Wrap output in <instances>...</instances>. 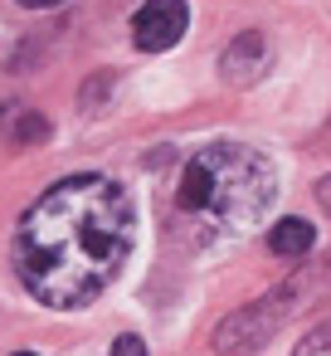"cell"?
I'll return each mask as SVG.
<instances>
[{
  "label": "cell",
  "instance_id": "10",
  "mask_svg": "<svg viewBox=\"0 0 331 356\" xmlns=\"http://www.w3.org/2000/svg\"><path fill=\"white\" fill-rule=\"evenodd\" d=\"M316 200H321V210L331 215V176H321V181H316Z\"/></svg>",
  "mask_w": 331,
  "mask_h": 356
},
{
  "label": "cell",
  "instance_id": "3",
  "mask_svg": "<svg viewBox=\"0 0 331 356\" xmlns=\"http://www.w3.org/2000/svg\"><path fill=\"white\" fill-rule=\"evenodd\" d=\"M287 298H292V288H278V293H268V298L239 307L234 317H224V322L214 327V351H219V356H248V351H258V346L282 327V317L292 312Z\"/></svg>",
  "mask_w": 331,
  "mask_h": 356
},
{
  "label": "cell",
  "instance_id": "2",
  "mask_svg": "<svg viewBox=\"0 0 331 356\" xmlns=\"http://www.w3.org/2000/svg\"><path fill=\"white\" fill-rule=\"evenodd\" d=\"M273 195H278V171L263 152L244 142H214L185 161L176 186V210L214 229H248L253 220H263Z\"/></svg>",
  "mask_w": 331,
  "mask_h": 356
},
{
  "label": "cell",
  "instance_id": "11",
  "mask_svg": "<svg viewBox=\"0 0 331 356\" xmlns=\"http://www.w3.org/2000/svg\"><path fill=\"white\" fill-rule=\"evenodd\" d=\"M20 6H30V10H49V6H64V0H20Z\"/></svg>",
  "mask_w": 331,
  "mask_h": 356
},
{
  "label": "cell",
  "instance_id": "8",
  "mask_svg": "<svg viewBox=\"0 0 331 356\" xmlns=\"http://www.w3.org/2000/svg\"><path fill=\"white\" fill-rule=\"evenodd\" d=\"M292 356H331V322L312 327V332L297 341V351H292Z\"/></svg>",
  "mask_w": 331,
  "mask_h": 356
},
{
  "label": "cell",
  "instance_id": "1",
  "mask_svg": "<svg viewBox=\"0 0 331 356\" xmlns=\"http://www.w3.org/2000/svg\"><path fill=\"white\" fill-rule=\"evenodd\" d=\"M137 239V210L112 176H64L15 229V278L35 302L69 312L88 307L122 273Z\"/></svg>",
  "mask_w": 331,
  "mask_h": 356
},
{
  "label": "cell",
  "instance_id": "7",
  "mask_svg": "<svg viewBox=\"0 0 331 356\" xmlns=\"http://www.w3.org/2000/svg\"><path fill=\"white\" fill-rule=\"evenodd\" d=\"M312 244H316V229H312L307 220H278V225L268 229V249H273L278 259H302Z\"/></svg>",
  "mask_w": 331,
  "mask_h": 356
},
{
  "label": "cell",
  "instance_id": "4",
  "mask_svg": "<svg viewBox=\"0 0 331 356\" xmlns=\"http://www.w3.org/2000/svg\"><path fill=\"white\" fill-rule=\"evenodd\" d=\"M185 30H190L185 0H146V6L132 15V40H137V49H146V54H161V49L180 44Z\"/></svg>",
  "mask_w": 331,
  "mask_h": 356
},
{
  "label": "cell",
  "instance_id": "9",
  "mask_svg": "<svg viewBox=\"0 0 331 356\" xmlns=\"http://www.w3.org/2000/svg\"><path fill=\"white\" fill-rule=\"evenodd\" d=\"M108 356H146V341L127 332V337H117V341H112V351H108Z\"/></svg>",
  "mask_w": 331,
  "mask_h": 356
},
{
  "label": "cell",
  "instance_id": "6",
  "mask_svg": "<svg viewBox=\"0 0 331 356\" xmlns=\"http://www.w3.org/2000/svg\"><path fill=\"white\" fill-rule=\"evenodd\" d=\"M44 137H49V122L35 108H25V103H6V108H0V142H6V147H40Z\"/></svg>",
  "mask_w": 331,
  "mask_h": 356
},
{
  "label": "cell",
  "instance_id": "5",
  "mask_svg": "<svg viewBox=\"0 0 331 356\" xmlns=\"http://www.w3.org/2000/svg\"><path fill=\"white\" fill-rule=\"evenodd\" d=\"M263 69H268V40H263L258 30L239 35V40L224 49V74H229V83H253Z\"/></svg>",
  "mask_w": 331,
  "mask_h": 356
},
{
  "label": "cell",
  "instance_id": "12",
  "mask_svg": "<svg viewBox=\"0 0 331 356\" xmlns=\"http://www.w3.org/2000/svg\"><path fill=\"white\" fill-rule=\"evenodd\" d=\"M15 356H35V351H15Z\"/></svg>",
  "mask_w": 331,
  "mask_h": 356
}]
</instances>
